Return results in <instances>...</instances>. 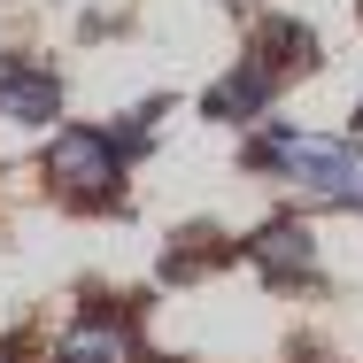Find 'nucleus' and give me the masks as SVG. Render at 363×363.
Listing matches in <instances>:
<instances>
[{"label":"nucleus","mask_w":363,"mask_h":363,"mask_svg":"<svg viewBox=\"0 0 363 363\" xmlns=\"http://www.w3.org/2000/svg\"><path fill=\"white\" fill-rule=\"evenodd\" d=\"M356 124H363V108H356Z\"/></svg>","instance_id":"obj_9"},{"label":"nucleus","mask_w":363,"mask_h":363,"mask_svg":"<svg viewBox=\"0 0 363 363\" xmlns=\"http://www.w3.org/2000/svg\"><path fill=\"white\" fill-rule=\"evenodd\" d=\"M271 85H279V70H271L263 55H255V62H240V70H232L217 93H209V116H232V124H240V116L271 108Z\"/></svg>","instance_id":"obj_4"},{"label":"nucleus","mask_w":363,"mask_h":363,"mask_svg":"<svg viewBox=\"0 0 363 363\" xmlns=\"http://www.w3.org/2000/svg\"><path fill=\"white\" fill-rule=\"evenodd\" d=\"M0 363H16V348H8V340H0Z\"/></svg>","instance_id":"obj_8"},{"label":"nucleus","mask_w":363,"mask_h":363,"mask_svg":"<svg viewBox=\"0 0 363 363\" xmlns=\"http://www.w3.org/2000/svg\"><path fill=\"white\" fill-rule=\"evenodd\" d=\"M263 62L271 70H301L309 62V31L301 23H263Z\"/></svg>","instance_id":"obj_7"},{"label":"nucleus","mask_w":363,"mask_h":363,"mask_svg":"<svg viewBox=\"0 0 363 363\" xmlns=\"http://www.w3.org/2000/svg\"><path fill=\"white\" fill-rule=\"evenodd\" d=\"M255 271L271 279V286H309L317 279V247H309V232L294 217H271L255 232Z\"/></svg>","instance_id":"obj_3"},{"label":"nucleus","mask_w":363,"mask_h":363,"mask_svg":"<svg viewBox=\"0 0 363 363\" xmlns=\"http://www.w3.org/2000/svg\"><path fill=\"white\" fill-rule=\"evenodd\" d=\"M255 170H279L309 194H333V201H356L363 209V155L348 140H309V132H263L247 147Z\"/></svg>","instance_id":"obj_1"},{"label":"nucleus","mask_w":363,"mask_h":363,"mask_svg":"<svg viewBox=\"0 0 363 363\" xmlns=\"http://www.w3.org/2000/svg\"><path fill=\"white\" fill-rule=\"evenodd\" d=\"M62 108V93H55V77L47 70H0V116H16V124H47Z\"/></svg>","instance_id":"obj_5"},{"label":"nucleus","mask_w":363,"mask_h":363,"mask_svg":"<svg viewBox=\"0 0 363 363\" xmlns=\"http://www.w3.org/2000/svg\"><path fill=\"white\" fill-rule=\"evenodd\" d=\"M62 356H70V363H132V333H124L116 317H85Z\"/></svg>","instance_id":"obj_6"},{"label":"nucleus","mask_w":363,"mask_h":363,"mask_svg":"<svg viewBox=\"0 0 363 363\" xmlns=\"http://www.w3.org/2000/svg\"><path fill=\"white\" fill-rule=\"evenodd\" d=\"M47 170H55V186H62L70 201H108V194H116V140H101V132H62L55 155H47Z\"/></svg>","instance_id":"obj_2"}]
</instances>
